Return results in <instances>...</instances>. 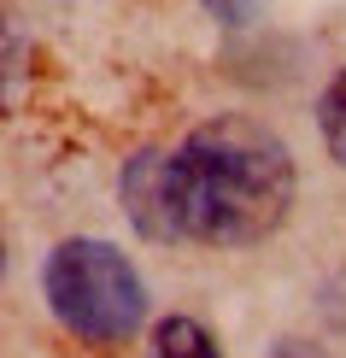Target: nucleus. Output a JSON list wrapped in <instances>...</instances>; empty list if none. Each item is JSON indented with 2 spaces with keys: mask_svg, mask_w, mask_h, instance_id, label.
Segmentation results:
<instances>
[{
  "mask_svg": "<svg viewBox=\"0 0 346 358\" xmlns=\"http://www.w3.org/2000/svg\"><path fill=\"white\" fill-rule=\"evenodd\" d=\"M117 194H124V212L147 241H182L188 235L176 153H135L124 165V176H117Z\"/></svg>",
  "mask_w": 346,
  "mask_h": 358,
  "instance_id": "3",
  "label": "nucleus"
},
{
  "mask_svg": "<svg viewBox=\"0 0 346 358\" xmlns=\"http://www.w3.org/2000/svg\"><path fill=\"white\" fill-rule=\"evenodd\" d=\"M270 358H323V352H311V347H299V341H282V347L270 352Z\"/></svg>",
  "mask_w": 346,
  "mask_h": 358,
  "instance_id": "7",
  "label": "nucleus"
},
{
  "mask_svg": "<svg viewBox=\"0 0 346 358\" xmlns=\"http://www.w3.org/2000/svg\"><path fill=\"white\" fill-rule=\"evenodd\" d=\"M182 165V212L188 241L206 247H252L294 206V159L276 129L259 117L223 112L176 147Z\"/></svg>",
  "mask_w": 346,
  "mask_h": 358,
  "instance_id": "1",
  "label": "nucleus"
},
{
  "mask_svg": "<svg viewBox=\"0 0 346 358\" xmlns=\"http://www.w3.org/2000/svg\"><path fill=\"white\" fill-rule=\"evenodd\" d=\"M153 358H217V347L194 317H164L153 329Z\"/></svg>",
  "mask_w": 346,
  "mask_h": 358,
  "instance_id": "4",
  "label": "nucleus"
},
{
  "mask_svg": "<svg viewBox=\"0 0 346 358\" xmlns=\"http://www.w3.org/2000/svg\"><path fill=\"white\" fill-rule=\"evenodd\" d=\"M317 129H323L329 159H335V165L346 171V71L323 88V100H317Z\"/></svg>",
  "mask_w": 346,
  "mask_h": 358,
  "instance_id": "5",
  "label": "nucleus"
},
{
  "mask_svg": "<svg viewBox=\"0 0 346 358\" xmlns=\"http://www.w3.org/2000/svg\"><path fill=\"white\" fill-rule=\"evenodd\" d=\"M206 6H212V12H217L223 24H247V18H252V6H259V0H206Z\"/></svg>",
  "mask_w": 346,
  "mask_h": 358,
  "instance_id": "6",
  "label": "nucleus"
},
{
  "mask_svg": "<svg viewBox=\"0 0 346 358\" xmlns=\"http://www.w3.org/2000/svg\"><path fill=\"white\" fill-rule=\"evenodd\" d=\"M41 294H48L53 317L88 347L129 341L147 311L141 276L112 241H59L41 271Z\"/></svg>",
  "mask_w": 346,
  "mask_h": 358,
  "instance_id": "2",
  "label": "nucleus"
}]
</instances>
